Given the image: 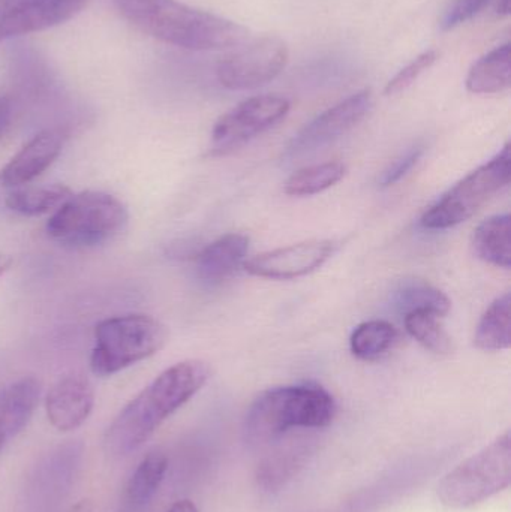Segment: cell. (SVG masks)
Masks as SVG:
<instances>
[{"label":"cell","mask_w":511,"mask_h":512,"mask_svg":"<svg viewBox=\"0 0 511 512\" xmlns=\"http://www.w3.org/2000/svg\"><path fill=\"white\" fill-rule=\"evenodd\" d=\"M345 174L347 167L339 161L300 168L285 182V194L291 197H311L341 182Z\"/></svg>","instance_id":"7402d4cb"},{"label":"cell","mask_w":511,"mask_h":512,"mask_svg":"<svg viewBox=\"0 0 511 512\" xmlns=\"http://www.w3.org/2000/svg\"><path fill=\"white\" fill-rule=\"evenodd\" d=\"M511 179L510 144L491 161L477 168L450 189L438 203L426 210L420 225L426 230H449L473 218L492 197L509 185Z\"/></svg>","instance_id":"52a82bcc"},{"label":"cell","mask_w":511,"mask_h":512,"mask_svg":"<svg viewBox=\"0 0 511 512\" xmlns=\"http://www.w3.org/2000/svg\"><path fill=\"white\" fill-rule=\"evenodd\" d=\"M95 406L92 382L80 373L62 376L45 396L48 421L59 432H72L86 423Z\"/></svg>","instance_id":"4fadbf2b"},{"label":"cell","mask_w":511,"mask_h":512,"mask_svg":"<svg viewBox=\"0 0 511 512\" xmlns=\"http://www.w3.org/2000/svg\"><path fill=\"white\" fill-rule=\"evenodd\" d=\"M423 152H425L423 146L417 144V146L407 150L404 155L399 156V158L384 171L383 177L380 179L381 188H389V186H393L395 183H398L399 180L404 179V177L416 167L417 162L422 158Z\"/></svg>","instance_id":"f1b7e54d"},{"label":"cell","mask_w":511,"mask_h":512,"mask_svg":"<svg viewBox=\"0 0 511 512\" xmlns=\"http://www.w3.org/2000/svg\"><path fill=\"white\" fill-rule=\"evenodd\" d=\"M398 339L395 325L381 319L363 322L351 334L350 346L354 357L375 361L390 351Z\"/></svg>","instance_id":"603a6c76"},{"label":"cell","mask_w":511,"mask_h":512,"mask_svg":"<svg viewBox=\"0 0 511 512\" xmlns=\"http://www.w3.org/2000/svg\"><path fill=\"white\" fill-rule=\"evenodd\" d=\"M41 399V381L24 376L0 388V451L29 423Z\"/></svg>","instance_id":"9a60e30c"},{"label":"cell","mask_w":511,"mask_h":512,"mask_svg":"<svg viewBox=\"0 0 511 512\" xmlns=\"http://www.w3.org/2000/svg\"><path fill=\"white\" fill-rule=\"evenodd\" d=\"M65 141V132L60 129L38 132L0 170V185L15 189L38 179L59 158Z\"/></svg>","instance_id":"5bb4252c"},{"label":"cell","mask_w":511,"mask_h":512,"mask_svg":"<svg viewBox=\"0 0 511 512\" xmlns=\"http://www.w3.org/2000/svg\"><path fill=\"white\" fill-rule=\"evenodd\" d=\"M167 471L168 459L164 453L152 451L144 456L126 486V499L129 504L138 508L149 504L158 493Z\"/></svg>","instance_id":"44dd1931"},{"label":"cell","mask_w":511,"mask_h":512,"mask_svg":"<svg viewBox=\"0 0 511 512\" xmlns=\"http://www.w3.org/2000/svg\"><path fill=\"white\" fill-rule=\"evenodd\" d=\"M249 251V237L230 233L201 249L195 256L198 279L209 285H218L230 279L245 264Z\"/></svg>","instance_id":"2e32d148"},{"label":"cell","mask_w":511,"mask_h":512,"mask_svg":"<svg viewBox=\"0 0 511 512\" xmlns=\"http://www.w3.org/2000/svg\"><path fill=\"white\" fill-rule=\"evenodd\" d=\"M168 340V328L144 313L111 316L95 327L90 369L96 376L116 375L158 354Z\"/></svg>","instance_id":"5b68a950"},{"label":"cell","mask_w":511,"mask_h":512,"mask_svg":"<svg viewBox=\"0 0 511 512\" xmlns=\"http://www.w3.org/2000/svg\"><path fill=\"white\" fill-rule=\"evenodd\" d=\"M335 248L332 240H306L254 256L243 267L252 276L264 279H297L323 267Z\"/></svg>","instance_id":"7c38bea8"},{"label":"cell","mask_w":511,"mask_h":512,"mask_svg":"<svg viewBox=\"0 0 511 512\" xmlns=\"http://www.w3.org/2000/svg\"><path fill=\"white\" fill-rule=\"evenodd\" d=\"M132 26L165 44L210 51L239 47L248 30L234 21L192 8L179 0H113Z\"/></svg>","instance_id":"7a4b0ae2"},{"label":"cell","mask_w":511,"mask_h":512,"mask_svg":"<svg viewBox=\"0 0 511 512\" xmlns=\"http://www.w3.org/2000/svg\"><path fill=\"white\" fill-rule=\"evenodd\" d=\"M206 361L185 360L165 369L114 418L105 435L113 456H128L143 447L156 430L209 381Z\"/></svg>","instance_id":"6da1fadb"},{"label":"cell","mask_w":511,"mask_h":512,"mask_svg":"<svg viewBox=\"0 0 511 512\" xmlns=\"http://www.w3.org/2000/svg\"><path fill=\"white\" fill-rule=\"evenodd\" d=\"M332 394L317 384L288 385L264 391L245 418V439L255 447L279 442L291 430H317L335 420Z\"/></svg>","instance_id":"3957f363"},{"label":"cell","mask_w":511,"mask_h":512,"mask_svg":"<svg viewBox=\"0 0 511 512\" xmlns=\"http://www.w3.org/2000/svg\"><path fill=\"white\" fill-rule=\"evenodd\" d=\"M12 258L6 254H0V276L6 273L11 268Z\"/></svg>","instance_id":"1f68e13d"},{"label":"cell","mask_w":511,"mask_h":512,"mask_svg":"<svg viewBox=\"0 0 511 512\" xmlns=\"http://www.w3.org/2000/svg\"><path fill=\"white\" fill-rule=\"evenodd\" d=\"M308 445H288L287 448H279L273 456L267 457L258 468V483L264 489L272 490L281 487L285 481L290 480L297 469L302 468L308 457Z\"/></svg>","instance_id":"484cf974"},{"label":"cell","mask_w":511,"mask_h":512,"mask_svg":"<svg viewBox=\"0 0 511 512\" xmlns=\"http://www.w3.org/2000/svg\"><path fill=\"white\" fill-rule=\"evenodd\" d=\"M129 221L128 207L107 192L72 194L45 225L54 242L68 248H95L119 236Z\"/></svg>","instance_id":"277c9868"},{"label":"cell","mask_w":511,"mask_h":512,"mask_svg":"<svg viewBox=\"0 0 511 512\" xmlns=\"http://www.w3.org/2000/svg\"><path fill=\"white\" fill-rule=\"evenodd\" d=\"M435 60H437V51L429 50L420 54V56H417L413 62L408 63L404 69H401V71L387 83L384 93H386L387 96H393L404 92V90H407L426 69L434 65Z\"/></svg>","instance_id":"4316f807"},{"label":"cell","mask_w":511,"mask_h":512,"mask_svg":"<svg viewBox=\"0 0 511 512\" xmlns=\"http://www.w3.org/2000/svg\"><path fill=\"white\" fill-rule=\"evenodd\" d=\"M498 12L503 15L509 14L510 0H500V3H498Z\"/></svg>","instance_id":"836d02e7"},{"label":"cell","mask_w":511,"mask_h":512,"mask_svg":"<svg viewBox=\"0 0 511 512\" xmlns=\"http://www.w3.org/2000/svg\"><path fill=\"white\" fill-rule=\"evenodd\" d=\"M491 0H453L441 17L440 26L443 30H452L476 17Z\"/></svg>","instance_id":"83f0119b"},{"label":"cell","mask_w":511,"mask_h":512,"mask_svg":"<svg viewBox=\"0 0 511 512\" xmlns=\"http://www.w3.org/2000/svg\"><path fill=\"white\" fill-rule=\"evenodd\" d=\"M66 512H92V505L89 501H80Z\"/></svg>","instance_id":"d6a6232c"},{"label":"cell","mask_w":511,"mask_h":512,"mask_svg":"<svg viewBox=\"0 0 511 512\" xmlns=\"http://www.w3.org/2000/svg\"><path fill=\"white\" fill-rule=\"evenodd\" d=\"M440 318L437 313L429 310H414L404 316L405 330L428 351L447 355L453 351V342L441 325Z\"/></svg>","instance_id":"d4e9b609"},{"label":"cell","mask_w":511,"mask_h":512,"mask_svg":"<svg viewBox=\"0 0 511 512\" xmlns=\"http://www.w3.org/2000/svg\"><path fill=\"white\" fill-rule=\"evenodd\" d=\"M371 105V92L363 90L324 111L294 135L285 149V158H299L329 146L330 143L347 134L357 123L362 122Z\"/></svg>","instance_id":"30bf717a"},{"label":"cell","mask_w":511,"mask_h":512,"mask_svg":"<svg viewBox=\"0 0 511 512\" xmlns=\"http://www.w3.org/2000/svg\"><path fill=\"white\" fill-rule=\"evenodd\" d=\"M474 343L482 351L495 352L509 349L511 345V295L498 297L488 307L477 325Z\"/></svg>","instance_id":"ffe728a7"},{"label":"cell","mask_w":511,"mask_h":512,"mask_svg":"<svg viewBox=\"0 0 511 512\" xmlns=\"http://www.w3.org/2000/svg\"><path fill=\"white\" fill-rule=\"evenodd\" d=\"M510 44L501 45L477 60L467 78V89L474 95L506 92L511 84Z\"/></svg>","instance_id":"ac0fdd59"},{"label":"cell","mask_w":511,"mask_h":512,"mask_svg":"<svg viewBox=\"0 0 511 512\" xmlns=\"http://www.w3.org/2000/svg\"><path fill=\"white\" fill-rule=\"evenodd\" d=\"M510 483L511 438L507 430L450 471L438 484L437 495L449 510H468L509 489Z\"/></svg>","instance_id":"8992f818"},{"label":"cell","mask_w":511,"mask_h":512,"mask_svg":"<svg viewBox=\"0 0 511 512\" xmlns=\"http://www.w3.org/2000/svg\"><path fill=\"white\" fill-rule=\"evenodd\" d=\"M287 62V45L275 36H264L224 57L216 75L225 89L252 90L275 80Z\"/></svg>","instance_id":"9c48e42d"},{"label":"cell","mask_w":511,"mask_h":512,"mask_svg":"<svg viewBox=\"0 0 511 512\" xmlns=\"http://www.w3.org/2000/svg\"><path fill=\"white\" fill-rule=\"evenodd\" d=\"M72 191L65 185L26 186L15 188L6 195L5 206L18 215L35 216L54 213L69 197Z\"/></svg>","instance_id":"d6986e66"},{"label":"cell","mask_w":511,"mask_h":512,"mask_svg":"<svg viewBox=\"0 0 511 512\" xmlns=\"http://www.w3.org/2000/svg\"><path fill=\"white\" fill-rule=\"evenodd\" d=\"M167 512H200L191 501H179Z\"/></svg>","instance_id":"4dcf8cb0"},{"label":"cell","mask_w":511,"mask_h":512,"mask_svg":"<svg viewBox=\"0 0 511 512\" xmlns=\"http://www.w3.org/2000/svg\"><path fill=\"white\" fill-rule=\"evenodd\" d=\"M393 303L404 315L414 310H429L441 318L446 316L452 307L449 297L443 291L429 285L425 280L417 279L405 282L401 288L396 289Z\"/></svg>","instance_id":"cb8c5ba5"},{"label":"cell","mask_w":511,"mask_h":512,"mask_svg":"<svg viewBox=\"0 0 511 512\" xmlns=\"http://www.w3.org/2000/svg\"><path fill=\"white\" fill-rule=\"evenodd\" d=\"M89 0H0V42L51 29L83 11Z\"/></svg>","instance_id":"8fae6325"},{"label":"cell","mask_w":511,"mask_h":512,"mask_svg":"<svg viewBox=\"0 0 511 512\" xmlns=\"http://www.w3.org/2000/svg\"><path fill=\"white\" fill-rule=\"evenodd\" d=\"M12 122V102L8 96L0 95V140L8 132Z\"/></svg>","instance_id":"f546056e"},{"label":"cell","mask_w":511,"mask_h":512,"mask_svg":"<svg viewBox=\"0 0 511 512\" xmlns=\"http://www.w3.org/2000/svg\"><path fill=\"white\" fill-rule=\"evenodd\" d=\"M474 255L495 267H511V218L495 215L476 228L471 240Z\"/></svg>","instance_id":"e0dca14e"},{"label":"cell","mask_w":511,"mask_h":512,"mask_svg":"<svg viewBox=\"0 0 511 512\" xmlns=\"http://www.w3.org/2000/svg\"><path fill=\"white\" fill-rule=\"evenodd\" d=\"M291 105L276 95L254 96L228 111L213 126L209 156L219 158L245 146L285 119Z\"/></svg>","instance_id":"ba28073f"}]
</instances>
